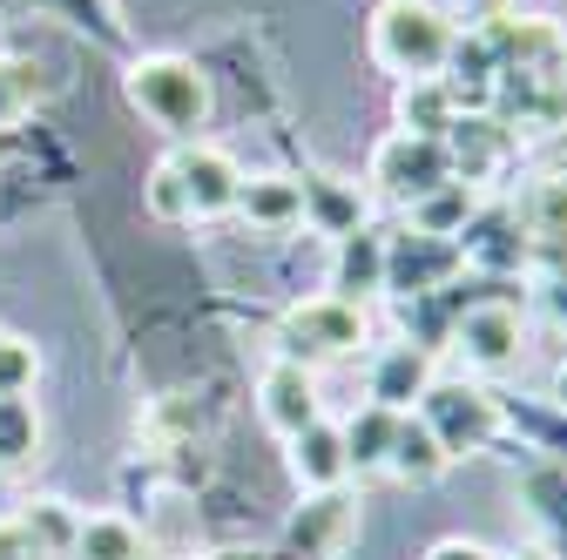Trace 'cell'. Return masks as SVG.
<instances>
[{
    "label": "cell",
    "mask_w": 567,
    "mask_h": 560,
    "mask_svg": "<svg viewBox=\"0 0 567 560\" xmlns=\"http://www.w3.org/2000/svg\"><path fill=\"white\" fill-rule=\"evenodd\" d=\"M209 560H264V553H250V547H224V553H209Z\"/></svg>",
    "instance_id": "1f68e13d"
},
{
    "label": "cell",
    "mask_w": 567,
    "mask_h": 560,
    "mask_svg": "<svg viewBox=\"0 0 567 560\" xmlns=\"http://www.w3.org/2000/svg\"><path fill=\"white\" fill-rule=\"evenodd\" d=\"M433 385V352H419V344H385L379 365H372V405L385 412H412Z\"/></svg>",
    "instance_id": "4fadbf2b"
},
{
    "label": "cell",
    "mask_w": 567,
    "mask_h": 560,
    "mask_svg": "<svg viewBox=\"0 0 567 560\" xmlns=\"http://www.w3.org/2000/svg\"><path fill=\"white\" fill-rule=\"evenodd\" d=\"M21 520V533L48 553V560H68V553H75V533H82V514L75 507H68V500H34L28 514H14Z\"/></svg>",
    "instance_id": "7402d4cb"
},
{
    "label": "cell",
    "mask_w": 567,
    "mask_h": 560,
    "mask_svg": "<svg viewBox=\"0 0 567 560\" xmlns=\"http://www.w3.org/2000/svg\"><path fill=\"white\" fill-rule=\"evenodd\" d=\"M176 176H183V196H189V217H224V209H237V189H244V169L224 156V149H209V143H189L169 156Z\"/></svg>",
    "instance_id": "ba28073f"
},
{
    "label": "cell",
    "mask_w": 567,
    "mask_h": 560,
    "mask_svg": "<svg viewBox=\"0 0 567 560\" xmlns=\"http://www.w3.org/2000/svg\"><path fill=\"white\" fill-rule=\"evenodd\" d=\"M41 453V412L28 392H0V466H28Z\"/></svg>",
    "instance_id": "603a6c76"
},
{
    "label": "cell",
    "mask_w": 567,
    "mask_h": 560,
    "mask_svg": "<svg viewBox=\"0 0 567 560\" xmlns=\"http://www.w3.org/2000/svg\"><path fill=\"white\" fill-rule=\"evenodd\" d=\"M453 459L440 453V439L425 433V418L419 412H399V439H392V459H385V473H399V479H412V486H425V479H440Z\"/></svg>",
    "instance_id": "44dd1931"
},
{
    "label": "cell",
    "mask_w": 567,
    "mask_h": 560,
    "mask_svg": "<svg viewBox=\"0 0 567 560\" xmlns=\"http://www.w3.org/2000/svg\"><path fill=\"white\" fill-rule=\"evenodd\" d=\"M473 209H480V189H473V183H460V176H446L440 189H425V196H412V203H405V230H425V237H460V230L473 224Z\"/></svg>",
    "instance_id": "2e32d148"
},
{
    "label": "cell",
    "mask_w": 567,
    "mask_h": 560,
    "mask_svg": "<svg viewBox=\"0 0 567 560\" xmlns=\"http://www.w3.org/2000/svg\"><path fill=\"white\" fill-rule=\"evenodd\" d=\"M305 224L324 230V237H351V230H365V196L338 183V176H305Z\"/></svg>",
    "instance_id": "e0dca14e"
},
{
    "label": "cell",
    "mask_w": 567,
    "mask_h": 560,
    "mask_svg": "<svg viewBox=\"0 0 567 560\" xmlns=\"http://www.w3.org/2000/svg\"><path fill=\"white\" fill-rule=\"evenodd\" d=\"M34 95H41V68L34 61H0V128L21 122Z\"/></svg>",
    "instance_id": "484cf974"
},
{
    "label": "cell",
    "mask_w": 567,
    "mask_h": 560,
    "mask_svg": "<svg viewBox=\"0 0 567 560\" xmlns=\"http://www.w3.org/2000/svg\"><path fill=\"white\" fill-rule=\"evenodd\" d=\"M277 344H284V365H331V359H351L365 344V318L359 304L344 298H305L298 311H284L277 324Z\"/></svg>",
    "instance_id": "3957f363"
},
{
    "label": "cell",
    "mask_w": 567,
    "mask_h": 560,
    "mask_svg": "<svg viewBox=\"0 0 567 560\" xmlns=\"http://www.w3.org/2000/svg\"><path fill=\"white\" fill-rule=\"evenodd\" d=\"M257 398H264V418H270V426L284 433V439H298L305 426H318V385H311V372L305 365H270L264 372V385H257Z\"/></svg>",
    "instance_id": "8fae6325"
},
{
    "label": "cell",
    "mask_w": 567,
    "mask_h": 560,
    "mask_svg": "<svg viewBox=\"0 0 567 560\" xmlns=\"http://www.w3.org/2000/svg\"><path fill=\"white\" fill-rule=\"evenodd\" d=\"M453 176V163H446V143L440 135H385V143L372 149V189L379 196H392V203H412V196H425V189H440Z\"/></svg>",
    "instance_id": "8992f818"
},
{
    "label": "cell",
    "mask_w": 567,
    "mask_h": 560,
    "mask_svg": "<svg viewBox=\"0 0 567 560\" xmlns=\"http://www.w3.org/2000/svg\"><path fill=\"white\" fill-rule=\"evenodd\" d=\"M466 270L453 237H425V230H392L385 237V291L392 298H440L453 277Z\"/></svg>",
    "instance_id": "5b68a950"
},
{
    "label": "cell",
    "mask_w": 567,
    "mask_h": 560,
    "mask_svg": "<svg viewBox=\"0 0 567 560\" xmlns=\"http://www.w3.org/2000/svg\"><path fill=\"white\" fill-rule=\"evenodd\" d=\"M34 344L21 338H0V392H34Z\"/></svg>",
    "instance_id": "83f0119b"
},
{
    "label": "cell",
    "mask_w": 567,
    "mask_h": 560,
    "mask_svg": "<svg viewBox=\"0 0 567 560\" xmlns=\"http://www.w3.org/2000/svg\"><path fill=\"white\" fill-rule=\"evenodd\" d=\"M527 224H534V237H540L554 257H567V176H554V183H540V189H534Z\"/></svg>",
    "instance_id": "d4e9b609"
},
{
    "label": "cell",
    "mask_w": 567,
    "mask_h": 560,
    "mask_svg": "<svg viewBox=\"0 0 567 560\" xmlns=\"http://www.w3.org/2000/svg\"><path fill=\"white\" fill-rule=\"evenodd\" d=\"M237 209L257 230H291V224H305V189H298V176H244Z\"/></svg>",
    "instance_id": "ac0fdd59"
},
{
    "label": "cell",
    "mask_w": 567,
    "mask_h": 560,
    "mask_svg": "<svg viewBox=\"0 0 567 560\" xmlns=\"http://www.w3.org/2000/svg\"><path fill=\"white\" fill-rule=\"evenodd\" d=\"M425 560H493V553H486L480 540H440V547L425 553Z\"/></svg>",
    "instance_id": "f546056e"
},
{
    "label": "cell",
    "mask_w": 567,
    "mask_h": 560,
    "mask_svg": "<svg viewBox=\"0 0 567 560\" xmlns=\"http://www.w3.org/2000/svg\"><path fill=\"white\" fill-rule=\"evenodd\" d=\"M419 8H446V0H419Z\"/></svg>",
    "instance_id": "d590c367"
},
{
    "label": "cell",
    "mask_w": 567,
    "mask_h": 560,
    "mask_svg": "<svg viewBox=\"0 0 567 560\" xmlns=\"http://www.w3.org/2000/svg\"><path fill=\"white\" fill-rule=\"evenodd\" d=\"M351 527H359V514H351L344 486H331V494H311V500L298 507V520H291V547H298L305 560H331V553L351 540Z\"/></svg>",
    "instance_id": "7c38bea8"
},
{
    "label": "cell",
    "mask_w": 567,
    "mask_h": 560,
    "mask_svg": "<svg viewBox=\"0 0 567 560\" xmlns=\"http://www.w3.org/2000/svg\"><path fill=\"white\" fill-rule=\"evenodd\" d=\"M68 560H142V533L122 514H95V520H82Z\"/></svg>",
    "instance_id": "cb8c5ba5"
},
{
    "label": "cell",
    "mask_w": 567,
    "mask_h": 560,
    "mask_svg": "<svg viewBox=\"0 0 567 560\" xmlns=\"http://www.w3.org/2000/svg\"><path fill=\"white\" fill-rule=\"evenodd\" d=\"M150 217H163V224H183L189 217V196H183V176H176L169 156L150 169Z\"/></svg>",
    "instance_id": "4316f807"
},
{
    "label": "cell",
    "mask_w": 567,
    "mask_h": 560,
    "mask_svg": "<svg viewBox=\"0 0 567 560\" xmlns=\"http://www.w3.org/2000/svg\"><path fill=\"white\" fill-rule=\"evenodd\" d=\"M460 115V95L446 75H425V82H399V122L405 135H446Z\"/></svg>",
    "instance_id": "ffe728a7"
},
{
    "label": "cell",
    "mask_w": 567,
    "mask_h": 560,
    "mask_svg": "<svg viewBox=\"0 0 567 560\" xmlns=\"http://www.w3.org/2000/svg\"><path fill=\"white\" fill-rule=\"evenodd\" d=\"M291 473H298L305 494H331V486L351 479V466H344V433L331 426V418H318V426H305V433L291 439Z\"/></svg>",
    "instance_id": "9a60e30c"
},
{
    "label": "cell",
    "mask_w": 567,
    "mask_h": 560,
    "mask_svg": "<svg viewBox=\"0 0 567 560\" xmlns=\"http://www.w3.org/2000/svg\"><path fill=\"white\" fill-rule=\"evenodd\" d=\"M419 418H425V433L440 439V453L446 459H466V453H486L493 446V433H501V405H493L480 385H425V398L412 405Z\"/></svg>",
    "instance_id": "277c9868"
},
{
    "label": "cell",
    "mask_w": 567,
    "mask_h": 560,
    "mask_svg": "<svg viewBox=\"0 0 567 560\" xmlns=\"http://www.w3.org/2000/svg\"><path fill=\"white\" fill-rule=\"evenodd\" d=\"M453 352L473 365V372H507L514 359H520V344H527V331H520V311L507 304V298H480V304H466L460 318H453Z\"/></svg>",
    "instance_id": "52a82bcc"
},
{
    "label": "cell",
    "mask_w": 567,
    "mask_h": 560,
    "mask_svg": "<svg viewBox=\"0 0 567 560\" xmlns=\"http://www.w3.org/2000/svg\"><path fill=\"white\" fill-rule=\"evenodd\" d=\"M540 298H547V311H554V324L567 331V270H554V277H547V291H540Z\"/></svg>",
    "instance_id": "4dcf8cb0"
},
{
    "label": "cell",
    "mask_w": 567,
    "mask_h": 560,
    "mask_svg": "<svg viewBox=\"0 0 567 560\" xmlns=\"http://www.w3.org/2000/svg\"><path fill=\"white\" fill-rule=\"evenodd\" d=\"M0 560H48V553L21 533V520H0Z\"/></svg>",
    "instance_id": "f1b7e54d"
},
{
    "label": "cell",
    "mask_w": 567,
    "mask_h": 560,
    "mask_svg": "<svg viewBox=\"0 0 567 560\" xmlns=\"http://www.w3.org/2000/svg\"><path fill=\"white\" fill-rule=\"evenodd\" d=\"M122 89H128V102L142 115H150L156 128H169V135H196L203 115H209V82L196 75V61H183V54H142Z\"/></svg>",
    "instance_id": "7a4b0ae2"
},
{
    "label": "cell",
    "mask_w": 567,
    "mask_h": 560,
    "mask_svg": "<svg viewBox=\"0 0 567 560\" xmlns=\"http://www.w3.org/2000/svg\"><path fill=\"white\" fill-rule=\"evenodd\" d=\"M453 243H460L466 263H480V270H493V277H507V270H520V263L534 257V243L520 237V224L507 217V209H473V224H466Z\"/></svg>",
    "instance_id": "9c48e42d"
},
{
    "label": "cell",
    "mask_w": 567,
    "mask_h": 560,
    "mask_svg": "<svg viewBox=\"0 0 567 560\" xmlns=\"http://www.w3.org/2000/svg\"><path fill=\"white\" fill-rule=\"evenodd\" d=\"M338 433H344V466L351 473H379L392 459V439H399V412L365 398L359 412H351V426H338Z\"/></svg>",
    "instance_id": "d6986e66"
},
{
    "label": "cell",
    "mask_w": 567,
    "mask_h": 560,
    "mask_svg": "<svg viewBox=\"0 0 567 560\" xmlns=\"http://www.w3.org/2000/svg\"><path fill=\"white\" fill-rule=\"evenodd\" d=\"M554 398H560V405H567V365H560V372H554Z\"/></svg>",
    "instance_id": "e575fe53"
},
{
    "label": "cell",
    "mask_w": 567,
    "mask_h": 560,
    "mask_svg": "<svg viewBox=\"0 0 567 560\" xmlns=\"http://www.w3.org/2000/svg\"><path fill=\"white\" fill-rule=\"evenodd\" d=\"M440 143H446L453 176L480 189L493 169H501V156H507V122H493V115H453V128L440 135Z\"/></svg>",
    "instance_id": "30bf717a"
},
{
    "label": "cell",
    "mask_w": 567,
    "mask_h": 560,
    "mask_svg": "<svg viewBox=\"0 0 567 560\" xmlns=\"http://www.w3.org/2000/svg\"><path fill=\"white\" fill-rule=\"evenodd\" d=\"M446 54H453V21L446 8H419V0H385L372 14V61L399 82H425V75H446Z\"/></svg>",
    "instance_id": "6da1fadb"
},
{
    "label": "cell",
    "mask_w": 567,
    "mask_h": 560,
    "mask_svg": "<svg viewBox=\"0 0 567 560\" xmlns=\"http://www.w3.org/2000/svg\"><path fill=\"white\" fill-rule=\"evenodd\" d=\"M446 8H466V14H486V8H493V0H446Z\"/></svg>",
    "instance_id": "d6a6232c"
},
{
    "label": "cell",
    "mask_w": 567,
    "mask_h": 560,
    "mask_svg": "<svg viewBox=\"0 0 567 560\" xmlns=\"http://www.w3.org/2000/svg\"><path fill=\"white\" fill-rule=\"evenodd\" d=\"M372 291H385V237H379V230H351V237H338L331 298H344V304H365Z\"/></svg>",
    "instance_id": "5bb4252c"
},
{
    "label": "cell",
    "mask_w": 567,
    "mask_h": 560,
    "mask_svg": "<svg viewBox=\"0 0 567 560\" xmlns=\"http://www.w3.org/2000/svg\"><path fill=\"white\" fill-rule=\"evenodd\" d=\"M493 560H547L540 547H520V553H493Z\"/></svg>",
    "instance_id": "836d02e7"
}]
</instances>
